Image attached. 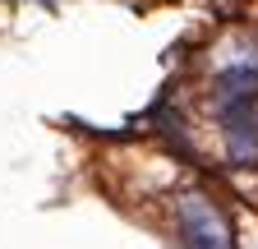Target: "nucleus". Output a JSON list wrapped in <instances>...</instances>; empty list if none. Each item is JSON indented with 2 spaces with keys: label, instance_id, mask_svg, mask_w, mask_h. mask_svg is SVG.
Segmentation results:
<instances>
[{
  "label": "nucleus",
  "instance_id": "nucleus-1",
  "mask_svg": "<svg viewBox=\"0 0 258 249\" xmlns=\"http://www.w3.org/2000/svg\"><path fill=\"white\" fill-rule=\"evenodd\" d=\"M175 217H180V240H184V249H235L231 222H226L203 194H184L175 203Z\"/></svg>",
  "mask_w": 258,
  "mask_h": 249
},
{
  "label": "nucleus",
  "instance_id": "nucleus-2",
  "mask_svg": "<svg viewBox=\"0 0 258 249\" xmlns=\"http://www.w3.org/2000/svg\"><path fill=\"white\" fill-rule=\"evenodd\" d=\"M221 115V134H226V157L235 166H258V102L217 111Z\"/></svg>",
  "mask_w": 258,
  "mask_h": 249
}]
</instances>
